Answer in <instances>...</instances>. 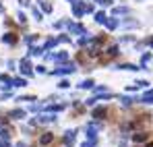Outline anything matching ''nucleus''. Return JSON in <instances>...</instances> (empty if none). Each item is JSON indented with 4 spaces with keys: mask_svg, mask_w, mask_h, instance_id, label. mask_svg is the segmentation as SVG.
Here are the masks:
<instances>
[]
</instances>
